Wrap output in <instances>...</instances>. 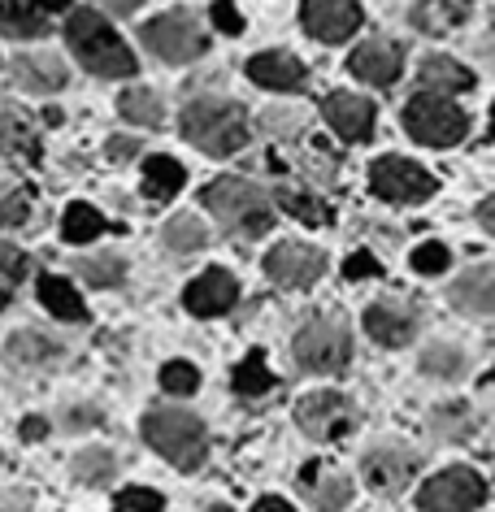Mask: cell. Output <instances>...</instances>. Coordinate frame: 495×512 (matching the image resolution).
I'll list each match as a JSON object with an SVG mask.
<instances>
[{
	"mask_svg": "<svg viewBox=\"0 0 495 512\" xmlns=\"http://www.w3.org/2000/svg\"><path fill=\"white\" fill-rule=\"evenodd\" d=\"M66 44L100 79H126V74H135V53L118 40V31L96 9H74L66 18Z\"/></svg>",
	"mask_w": 495,
	"mask_h": 512,
	"instance_id": "1",
	"label": "cell"
},
{
	"mask_svg": "<svg viewBox=\"0 0 495 512\" xmlns=\"http://www.w3.org/2000/svg\"><path fill=\"white\" fill-rule=\"evenodd\" d=\"M183 135L209 157H231L248 144V118L235 100L200 96L183 109Z\"/></svg>",
	"mask_w": 495,
	"mask_h": 512,
	"instance_id": "2",
	"label": "cell"
},
{
	"mask_svg": "<svg viewBox=\"0 0 495 512\" xmlns=\"http://www.w3.org/2000/svg\"><path fill=\"white\" fill-rule=\"evenodd\" d=\"M205 204L226 230H235V235H265V230L274 226L270 196H265L261 187L244 183V178H218V183H209Z\"/></svg>",
	"mask_w": 495,
	"mask_h": 512,
	"instance_id": "3",
	"label": "cell"
},
{
	"mask_svg": "<svg viewBox=\"0 0 495 512\" xmlns=\"http://www.w3.org/2000/svg\"><path fill=\"white\" fill-rule=\"evenodd\" d=\"M144 439L179 469H196L205 460V426L196 413H183V408H152L144 417Z\"/></svg>",
	"mask_w": 495,
	"mask_h": 512,
	"instance_id": "4",
	"label": "cell"
},
{
	"mask_svg": "<svg viewBox=\"0 0 495 512\" xmlns=\"http://www.w3.org/2000/svg\"><path fill=\"white\" fill-rule=\"evenodd\" d=\"M404 131H409L417 144H426V148H452V144H461L465 139L469 118H465V109L452 105V100L430 92V96H413L409 100V109H404Z\"/></svg>",
	"mask_w": 495,
	"mask_h": 512,
	"instance_id": "5",
	"label": "cell"
},
{
	"mask_svg": "<svg viewBox=\"0 0 495 512\" xmlns=\"http://www.w3.org/2000/svg\"><path fill=\"white\" fill-rule=\"evenodd\" d=\"M352 356V335L339 317H317L296 335V361L313 374H330V369H344Z\"/></svg>",
	"mask_w": 495,
	"mask_h": 512,
	"instance_id": "6",
	"label": "cell"
},
{
	"mask_svg": "<svg viewBox=\"0 0 495 512\" xmlns=\"http://www.w3.org/2000/svg\"><path fill=\"white\" fill-rule=\"evenodd\" d=\"M144 44L161 61H196L209 48L205 31L196 27L192 14H161V18H152L144 27Z\"/></svg>",
	"mask_w": 495,
	"mask_h": 512,
	"instance_id": "7",
	"label": "cell"
},
{
	"mask_svg": "<svg viewBox=\"0 0 495 512\" xmlns=\"http://www.w3.org/2000/svg\"><path fill=\"white\" fill-rule=\"evenodd\" d=\"M370 183L383 200H396V204H409V200H426L435 191V178H430L422 165L404 161V157H383L374 161L370 170Z\"/></svg>",
	"mask_w": 495,
	"mask_h": 512,
	"instance_id": "8",
	"label": "cell"
},
{
	"mask_svg": "<svg viewBox=\"0 0 495 512\" xmlns=\"http://www.w3.org/2000/svg\"><path fill=\"white\" fill-rule=\"evenodd\" d=\"M417 452H409L404 443H378L370 456L361 460V478L370 491L378 495H391V491H400L404 482H413V473H417Z\"/></svg>",
	"mask_w": 495,
	"mask_h": 512,
	"instance_id": "9",
	"label": "cell"
},
{
	"mask_svg": "<svg viewBox=\"0 0 495 512\" xmlns=\"http://www.w3.org/2000/svg\"><path fill=\"white\" fill-rule=\"evenodd\" d=\"M296 421L313 439H344L352 430V404L339 391H317L296 404Z\"/></svg>",
	"mask_w": 495,
	"mask_h": 512,
	"instance_id": "10",
	"label": "cell"
},
{
	"mask_svg": "<svg viewBox=\"0 0 495 512\" xmlns=\"http://www.w3.org/2000/svg\"><path fill=\"white\" fill-rule=\"evenodd\" d=\"M304 31L322 44H344L361 27V5L357 0H304L300 9Z\"/></svg>",
	"mask_w": 495,
	"mask_h": 512,
	"instance_id": "11",
	"label": "cell"
},
{
	"mask_svg": "<svg viewBox=\"0 0 495 512\" xmlns=\"http://www.w3.org/2000/svg\"><path fill=\"white\" fill-rule=\"evenodd\" d=\"M482 499H487V486L474 469H443L439 478H430L422 486V495H417V504L422 508H478Z\"/></svg>",
	"mask_w": 495,
	"mask_h": 512,
	"instance_id": "12",
	"label": "cell"
},
{
	"mask_svg": "<svg viewBox=\"0 0 495 512\" xmlns=\"http://www.w3.org/2000/svg\"><path fill=\"white\" fill-rule=\"evenodd\" d=\"M265 274L274 278L278 287H309L326 274V256L309 248V243H278L265 256Z\"/></svg>",
	"mask_w": 495,
	"mask_h": 512,
	"instance_id": "13",
	"label": "cell"
},
{
	"mask_svg": "<svg viewBox=\"0 0 495 512\" xmlns=\"http://www.w3.org/2000/svg\"><path fill=\"white\" fill-rule=\"evenodd\" d=\"M400 61H404V53H400V44H391V40H365L357 53H352V61H348V70L357 74L361 83H374V87H387V83H396L400 79Z\"/></svg>",
	"mask_w": 495,
	"mask_h": 512,
	"instance_id": "14",
	"label": "cell"
},
{
	"mask_svg": "<svg viewBox=\"0 0 495 512\" xmlns=\"http://www.w3.org/2000/svg\"><path fill=\"white\" fill-rule=\"evenodd\" d=\"M326 122L335 126L339 139H348V144H365V139L374 135V105L352 92H335L326 100Z\"/></svg>",
	"mask_w": 495,
	"mask_h": 512,
	"instance_id": "15",
	"label": "cell"
},
{
	"mask_svg": "<svg viewBox=\"0 0 495 512\" xmlns=\"http://www.w3.org/2000/svg\"><path fill=\"white\" fill-rule=\"evenodd\" d=\"M183 300L196 317H218L239 300V283H235V274H226V270H205L192 287H187Z\"/></svg>",
	"mask_w": 495,
	"mask_h": 512,
	"instance_id": "16",
	"label": "cell"
},
{
	"mask_svg": "<svg viewBox=\"0 0 495 512\" xmlns=\"http://www.w3.org/2000/svg\"><path fill=\"white\" fill-rule=\"evenodd\" d=\"M365 330H370V339H378L383 348H404L413 335H417V313L409 304H370V313H365Z\"/></svg>",
	"mask_w": 495,
	"mask_h": 512,
	"instance_id": "17",
	"label": "cell"
},
{
	"mask_svg": "<svg viewBox=\"0 0 495 512\" xmlns=\"http://www.w3.org/2000/svg\"><path fill=\"white\" fill-rule=\"evenodd\" d=\"M248 79L257 87H270V92H296L304 87V66L291 53H257L248 61Z\"/></svg>",
	"mask_w": 495,
	"mask_h": 512,
	"instance_id": "18",
	"label": "cell"
},
{
	"mask_svg": "<svg viewBox=\"0 0 495 512\" xmlns=\"http://www.w3.org/2000/svg\"><path fill=\"white\" fill-rule=\"evenodd\" d=\"M9 70H14L18 87H27V92H61L66 87V66L53 53H18L9 61Z\"/></svg>",
	"mask_w": 495,
	"mask_h": 512,
	"instance_id": "19",
	"label": "cell"
},
{
	"mask_svg": "<svg viewBox=\"0 0 495 512\" xmlns=\"http://www.w3.org/2000/svg\"><path fill=\"white\" fill-rule=\"evenodd\" d=\"M452 304L469 313H495V265H478V270H465L456 278Z\"/></svg>",
	"mask_w": 495,
	"mask_h": 512,
	"instance_id": "20",
	"label": "cell"
},
{
	"mask_svg": "<svg viewBox=\"0 0 495 512\" xmlns=\"http://www.w3.org/2000/svg\"><path fill=\"white\" fill-rule=\"evenodd\" d=\"M422 87L426 92H439V96H456V92H469V87H474V74L452 57H426L422 61Z\"/></svg>",
	"mask_w": 495,
	"mask_h": 512,
	"instance_id": "21",
	"label": "cell"
},
{
	"mask_svg": "<svg viewBox=\"0 0 495 512\" xmlns=\"http://www.w3.org/2000/svg\"><path fill=\"white\" fill-rule=\"evenodd\" d=\"M300 486L309 495L313 508H344L352 499V486L339 478V473H322V465H309L300 473Z\"/></svg>",
	"mask_w": 495,
	"mask_h": 512,
	"instance_id": "22",
	"label": "cell"
},
{
	"mask_svg": "<svg viewBox=\"0 0 495 512\" xmlns=\"http://www.w3.org/2000/svg\"><path fill=\"white\" fill-rule=\"evenodd\" d=\"M40 304L53 317H61V322H83V317H87L79 291H74L66 278H57V274H44L40 278Z\"/></svg>",
	"mask_w": 495,
	"mask_h": 512,
	"instance_id": "23",
	"label": "cell"
},
{
	"mask_svg": "<svg viewBox=\"0 0 495 512\" xmlns=\"http://www.w3.org/2000/svg\"><path fill=\"white\" fill-rule=\"evenodd\" d=\"M5 356L18 365H44V361H53V356H61V343L48 339L44 330H18V335H9Z\"/></svg>",
	"mask_w": 495,
	"mask_h": 512,
	"instance_id": "24",
	"label": "cell"
},
{
	"mask_svg": "<svg viewBox=\"0 0 495 512\" xmlns=\"http://www.w3.org/2000/svg\"><path fill=\"white\" fill-rule=\"evenodd\" d=\"M0 35L9 40H27V35H44L40 9L31 0H0Z\"/></svg>",
	"mask_w": 495,
	"mask_h": 512,
	"instance_id": "25",
	"label": "cell"
},
{
	"mask_svg": "<svg viewBox=\"0 0 495 512\" xmlns=\"http://www.w3.org/2000/svg\"><path fill=\"white\" fill-rule=\"evenodd\" d=\"M183 165L174 161V157H148L144 165V191L152 200H170V196H179V187H183Z\"/></svg>",
	"mask_w": 495,
	"mask_h": 512,
	"instance_id": "26",
	"label": "cell"
},
{
	"mask_svg": "<svg viewBox=\"0 0 495 512\" xmlns=\"http://www.w3.org/2000/svg\"><path fill=\"white\" fill-rule=\"evenodd\" d=\"M461 5H452V0H422V5L413 9V27L426 31V35H448L461 27Z\"/></svg>",
	"mask_w": 495,
	"mask_h": 512,
	"instance_id": "27",
	"label": "cell"
},
{
	"mask_svg": "<svg viewBox=\"0 0 495 512\" xmlns=\"http://www.w3.org/2000/svg\"><path fill=\"white\" fill-rule=\"evenodd\" d=\"M161 239H165V248H170V252H179V256H187V252H200V248H205V243H209L205 226H200V217H192V213L170 217V222H165V230H161Z\"/></svg>",
	"mask_w": 495,
	"mask_h": 512,
	"instance_id": "28",
	"label": "cell"
},
{
	"mask_svg": "<svg viewBox=\"0 0 495 512\" xmlns=\"http://www.w3.org/2000/svg\"><path fill=\"white\" fill-rule=\"evenodd\" d=\"M74 482H83V486H100V482H109L113 478V456L105 452V447H87V452L74 456Z\"/></svg>",
	"mask_w": 495,
	"mask_h": 512,
	"instance_id": "29",
	"label": "cell"
},
{
	"mask_svg": "<svg viewBox=\"0 0 495 512\" xmlns=\"http://www.w3.org/2000/svg\"><path fill=\"white\" fill-rule=\"evenodd\" d=\"M118 109H122V118H126V122H135V126H157V122L165 118V109H161L157 92H144V87L126 92V96L118 100Z\"/></svg>",
	"mask_w": 495,
	"mask_h": 512,
	"instance_id": "30",
	"label": "cell"
},
{
	"mask_svg": "<svg viewBox=\"0 0 495 512\" xmlns=\"http://www.w3.org/2000/svg\"><path fill=\"white\" fill-rule=\"evenodd\" d=\"M100 230H105V217H100L92 204H70V209H66L61 235H66L70 243H87V239H96Z\"/></svg>",
	"mask_w": 495,
	"mask_h": 512,
	"instance_id": "31",
	"label": "cell"
},
{
	"mask_svg": "<svg viewBox=\"0 0 495 512\" xmlns=\"http://www.w3.org/2000/svg\"><path fill=\"white\" fill-rule=\"evenodd\" d=\"M235 391L239 395H265V391H270L274 387V374H270V369H265V356L261 352H252L248 356V361H239V369H235Z\"/></svg>",
	"mask_w": 495,
	"mask_h": 512,
	"instance_id": "32",
	"label": "cell"
},
{
	"mask_svg": "<svg viewBox=\"0 0 495 512\" xmlns=\"http://www.w3.org/2000/svg\"><path fill=\"white\" fill-rule=\"evenodd\" d=\"M122 270L126 265L118 261V256H83V261H74V274H83L92 287H118Z\"/></svg>",
	"mask_w": 495,
	"mask_h": 512,
	"instance_id": "33",
	"label": "cell"
},
{
	"mask_svg": "<svg viewBox=\"0 0 495 512\" xmlns=\"http://www.w3.org/2000/svg\"><path fill=\"white\" fill-rule=\"evenodd\" d=\"M422 369L430 378H456L465 369V352L456 343H430V352L422 356Z\"/></svg>",
	"mask_w": 495,
	"mask_h": 512,
	"instance_id": "34",
	"label": "cell"
},
{
	"mask_svg": "<svg viewBox=\"0 0 495 512\" xmlns=\"http://www.w3.org/2000/svg\"><path fill=\"white\" fill-rule=\"evenodd\" d=\"M283 209L291 217H300V222H309V226H326L330 222V209L322 200H313V196H304V191H283Z\"/></svg>",
	"mask_w": 495,
	"mask_h": 512,
	"instance_id": "35",
	"label": "cell"
},
{
	"mask_svg": "<svg viewBox=\"0 0 495 512\" xmlns=\"http://www.w3.org/2000/svg\"><path fill=\"white\" fill-rule=\"evenodd\" d=\"M31 217V196L22 187H0V230L22 226Z\"/></svg>",
	"mask_w": 495,
	"mask_h": 512,
	"instance_id": "36",
	"label": "cell"
},
{
	"mask_svg": "<svg viewBox=\"0 0 495 512\" xmlns=\"http://www.w3.org/2000/svg\"><path fill=\"white\" fill-rule=\"evenodd\" d=\"M161 387L170 391V395H192L200 387V374H196V365H187V361H170L161 369Z\"/></svg>",
	"mask_w": 495,
	"mask_h": 512,
	"instance_id": "37",
	"label": "cell"
},
{
	"mask_svg": "<svg viewBox=\"0 0 495 512\" xmlns=\"http://www.w3.org/2000/svg\"><path fill=\"white\" fill-rule=\"evenodd\" d=\"M27 270H31L27 256H22L18 248H9V243H0V287L14 291L22 278H27Z\"/></svg>",
	"mask_w": 495,
	"mask_h": 512,
	"instance_id": "38",
	"label": "cell"
},
{
	"mask_svg": "<svg viewBox=\"0 0 495 512\" xmlns=\"http://www.w3.org/2000/svg\"><path fill=\"white\" fill-rule=\"evenodd\" d=\"M413 270L417 274H443L448 270V248H443V243H422V248L413 252Z\"/></svg>",
	"mask_w": 495,
	"mask_h": 512,
	"instance_id": "39",
	"label": "cell"
},
{
	"mask_svg": "<svg viewBox=\"0 0 495 512\" xmlns=\"http://www.w3.org/2000/svg\"><path fill=\"white\" fill-rule=\"evenodd\" d=\"M469 408H439L435 413V430H443V434H456V439H461V434H469Z\"/></svg>",
	"mask_w": 495,
	"mask_h": 512,
	"instance_id": "40",
	"label": "cell"
},
{
	"mask_svg": "<svg viewBox=\"0 0 495 512\" xmlns=\"http://www.w3.org/2000/svg\"><path fill=\"white\" fill-rule=\"evenodd\" d=\"M344 274L352 278V283H361V278H378L383 270H378V261H374L370 252H352V256H348V265H344Z\"/></svg>",
	"mask_w": 495,
	"mask_h": 512,
	"instance_id": "41",
	"label": "cell"
},
{
	"mask_svg": "<svg viewBox=\"0 0 495 512\" xmlns=\"http://www.w3.org/2000/svg\"><path fill=\"white\" fill-rule=\"evenodd\" d=\"M213 22H218V31H226V35L244 31V18H239V9L231 5V0H218V5H213Z\"/></svg>",
	"mask_w": 495,
	"mask_h": 512,
	"instance_id": "42",
	"label": "cell"
},
{
	"mask_svg": "<svg viewBox=\"0 0 495 512\" xmlns=\"http://www.w3.org/2000/svg\"><path fill=\"white\" fill-rule=\"evenodd\" d=\"M165 499L157 495V491H118V508H161Z\"/></svg>",
	"mask_w": 495,
	"mask_h": 512,
	"instance_id": "43",
	"label": "cell"
},
{
	"mask_svg": "<svg viewBox=\"0 0 495 512\" xmlns=\"http://www.w3.org/2000/svg\"><path fill=\"white\" fill-rule=\"evenodd\" d=\"M87 426H100L96 408H70V413H66V430H87Z\"/></svg>",
	"mask_w": 495,
	"mask_h": 512,
	"instance_id": "44",
	"label": "cell"
},
{
	"mask_svg": "<svg viewBox=\"0 0 495 512\" xmlns=\"http://www.w3.org/2000/svg\"><path fill=\"white\" fill-rule=\"evenodd\" d=\"M139 152V139H109V157L122 161V157H135Z\"/></svg>",
	"mask_w": 495,
	"mask_h": 512,
	"instance_id": "45",
	"label": "cell"
},
{
	"mask_svg": "<svg viewBox=\"0 0 495 512\" xmlns=\"http://www.w3.org/2000/svg\"><path fill=\"white\" fill-rule=\"evenodd\" d=\"M18 434H22V439H44V434H48V421H40V417H27V421H22V426H18Z\"/></svg>",
	"mask_w": 495,
	"mask_h": 512,
	"instance_id": "46",
	"label": "cell"
},
{
	"mask_svg": "<svg viewBox=\"0 0 495 512\" xmlns=\"http://www.w3.org/2000/svg\"><path fill=\"white\" fill-rule=\"evenodd\" d=\"M478 222H482V226H487L491 235H495V196H491V200H487V204H482V209H478Z\"/></svg>",
	"mask_w": 495,
	"mask_h": 512,
	"instance_id": "47",
	"label": "cell"
},
{
	"mask_svg": "<svg viewBox=\"0 0 495 512\" xmlns=\"http://www.w3.org/2000/svg\"><path fill=\"white\" fill-rule=\"evenodd\" d=\"M40 14H57V9H66V0H31Z\"/></svg>",
	"mask_w": 495,
	"mask_h": 512,
	"instance_id": "48",
	"label": "cell"
},
{
	"mask_svg": "<svg viewBox=\"0 0 495 512\" xmlns=\"http://www.w3.org/2000/svg\"><path fill=\"white\" fill-rule=\"evenodd\" d=\"M257 508H270V512H283V508H287V499H278V495H265V499H257Z\"/></svg>",
	"mask_w": 495,
	"mask_h": 512,
	"instance_id": "49",
	"label": "cell"
},
{
	"mask_svg": "<svg viewBox=\"0 0 495 512\" xmlns=\"http://www.w3.org/2000/svg\"><path fill=\"white\" fill-rule=\"evenodd\" d=\"M0 504H31L27 495H0Z\"/></svg>",
	"mask_w": 495,
	"mask_h": 512,
	"instance_id": "50",
	"label": "cell"
},
{
	"mask_svg": "<svg viewBox=\"0 0 495 512\" xmlns=\"http://www.w3.org/2000/svg\"><path fill=\"white\" fill-rule=\"evenodd\" d=\"M482 57H491V70H495V40L482 44Z\"/></svg>",
	"mask_w": 495,
	"mask_h": 512,
	"instance_id": "51",
	"label": "cell"
},
{
	"mask_svg": "<svg viewBox=\"0 0 495 512\" xmlns=\"http://www.w3.org/2000/svg\"><path fill=\"white\" fill-rule=\"evenodd\" d=\"M9 296H14V291H5V287H0V309H5V304H9Z\"/></svg>",
	"mask_w": 495,
	"mask_h": 512,
	"instance_id": "52",
	"label": "cell"
},
{
	"mask_svg": "<svg viewBox=\"0 0 495 512\" xmlns=\"http://www.w3.org/2000/svg\"><path fill=\"white\" fill-rule=\"evenodd\" d=\"M491 135H495V109H491Z\"/></svg>",
	"mask_w": 495,
	"mask_h": 512,
	"instance_id": "53",
	"label": "cell"
}]
</instances>
